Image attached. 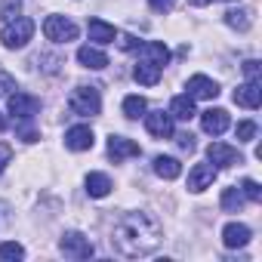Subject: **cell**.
Segmentation results:
<instances>
[{
    "label": "cell",
    "instance_id": "10",
    "mask_svg": "<svg viewBox=\"0 0 262 262\" xmlns=\"http://www.w3.org/2000/svg\"><path fill=\"white\" fill-rule=\"evenodd\" d=\"M188 96L191 99H216L219 96V83L210 80L207 74H194V77H188Z\"/></svg>",
    "mask_w": 262,
    "mask_h": 262
},
{
    "label": "cell",
    "instance_id": "34",
    "mask_svg": "<svg viewBox=\"0 0 262 262\" xmlns=\"http://www.w3.org/2000/svg\"><path fill=\"white\" fill-rule=\"evenodd\" d=\"M10 90H16L13 77H7V74H0V93H10Z\"/></svg>",
    "mask_w": 262,
    "mask_h": 262
},
{
    "label": "cell",
    "instance_id": "32",
    "mask_svg": "<svg viewBox=\"0 0 262 262\" xmlns=\"http://www.w3.org/2000/svg\"><path fill=\"white\" fill-rule=\"evenodd\" d=\"M148 4H151L155 13H170V10L176 7V0H148Z\"/></svg>",
    "mask_w": 262,
    "mask_h": 262
},
{
    "label": "cell",
    "instance_id": "25",
    "mask_svg": "<svg viewBox=\"0 0 262 262\" xmlns=\"http://www.w3.org/2000/svg\"><path fill=\"white\" fill-rule=\"evenodd\" d=\"M145 108H148V105H145V99H142V96H126V99H123V114H126L129 120L142 117V114H145Z\"/></svg>",
    "mask_w": 262,
    "mask_h": 262
},
{
    "label": "cell",
    "instance_id": "14",
    "mask_svg": "<svg viewBox=\"0 0 262 262\" xmlns=\"http://www.w3.org/2000/svg\"><path fill=\"white\" fill-rule=\"evenodd\" d=\"M213 179H216L213 164H194L188 173V191H204L207 185H213Z\"/></svg>",
    "mask_w": 262,
    "mask_h": 262
},
{
    "label": "cell",
    "instance_id": "24",
    "mask_svg": "<svg viewBox=\"0 0 262 262\" xmlns=\"http://www.w3.org/2000/svg\"><path fill=\"white\" fill-rule=\"evenodd\" d=\"M241 207H244V191H241L237 185L225 188V191H222V210H225V213H237Z\"/></svg>",
    "mask_w": 262,
    "mask_h": 262
},
{
    "label": "cell",
    "instance_id": "9",
    "mask_svg": "<svg viewBox=\"0 0 262 262\" xmlns=\"http://www.w3.org/2000/svg\"><path fill=\"white\" fill-rule=\"evenodd\" d=\"M136 155H139V145L133 139H126V136H111L108 139V158L114 164H120L126 158H136Z\"/></svg>",
    "mask_w": 262,
    "mask_h": 262
},
{
    "label": "cell",
    "instance_id": "26",
    "mask_svg": "<svg viewBox=\"0 0 262 262\" xmlns=\"http://www.w3.org/2000/svg\"><path fill=\"white\" fill-rule=\"evenodd\" d=\"M25 256V247L16 244V241H7V244H0V262H7V259H22Z\"/></svg>",
    "mask_w": 262,
    "mask_h": 262
},
{
    "label": "cell",
    "instance_id": "29",
    "mask_svg": "<svg viewBox=\"0 0 262 262\" xmlns=\"http://www.w3.org/2000/svg\"><path fill=\"white\" fill-rule=\"evenodd\" d=\"M234 133H237V142H253V136H256V123H253V120H241Z\"/></svg>",
    "mask_w": 262,
    "mask_h": 262
},
{
    "label": "cell",
    "instance_id": "3",
    "mask_svg": "<svg viewBox=\"0 0 262 262\" xmlns=\"http://www.w3.org/2000/svg\"><path fill=\"white\" fill-rule=\"evenodd\" d=\"M68 108L80 117H96L102 111V99H99V90L96 86H77L68 99Z\"/></svg>",
    "mask_w": 262,
    "mask_h": 262
},
{
    "label": "cell",
    "instance_id": "13",
    "mask_svg": "<svg viewBox=\"0 0 262 262\" xmlns=\"http://www.w3.org/2000/svg\"><path fill=\"white\" fill-rule=\"evenodd\" d=\"M234 102H237V105H244V108H250V111H256V108H259V102H262L259 80H247V83H241V86L234 90Z\"/></svg>",
    "mask_w": 262,
    "mask_h": 262
},
{
    "label": "cell",
    "instance_id": "17",
    "mask_svg": "<svg viewBox=\"0 0 262 262\" xmlns=\"http://www.w3.org/2000/svg\"><path fill=\"white\" fill-rule=\"evenodd\" d=\"M86 31H90V40H96V43H114V37H117L114 25H108L102 19H90Z\"/></svg>",
    "mask_w": 262,
    "mask_h": 262
},
{
    "label": "cell",
    "instance_id": "6",
    "mask_svg": "<svg viewBox=\"0 0 262 262\" xmlns=\"http://www.w3.org/2000/svg\"><path fill=\"white\" fill-rule=\"evenodd\" d=\"M7 108H10V114H13L16 120H28V117H34V114H37L40 102H37L34 96H28V93H10Z\"/></svg>",
    "mask_w": 262,
    "mask_h": 262
},
{
    "label": "cell",
    "instance_id": "16",
    "mask_svg": "<svg viewBox=\"0 0 262 262\" xmlns=\"http://www.w3.org/2000/svg\"><path fill=\"white\" fill-rule=\"evenodd\" d=\"M77 62H80L83 68L102 71V68L108 65V56H105L102 50H96V47H80V50H77Z\"/></svg>",
    "mask_w": 262,
    "mask_h": 262
},
{
    "label": "cell",
    "instance_id": "7",
    "mask_svg": "<svg viewBox=\"0 0 262 262\" xmlns=\"http://www.w3.org/2000/svg\"><path fill=\"white\" fill-rule=\"evenodd\" d=\"M228 111L225 108H210V111H204L201 114V126H204V133H210V136H222L225 129H228Z\"/></svg>",
    "mask_w": 262,
    "mask_h": 262
},
{
    "label": "cell",
    "instance_id": "18",
    "mask_svg": "<svg viewBox=\"0 0 262 262\" xmlns=\"http://www.w3.org/2000/svg\"><path fill=\"white\" fill-rule=\"evenodd\" d=\"M170 117H176V120H191V117H194V99H191V96H173V102H170Z\"/></svg>",
    "mask_w": 262,
    "mask_h": 262
},
{
    "label": "cell",
    "instance_id": "37",
    "mask_svg": "<svg viewBox=\"0 0 262 262\" xmlns=\"http://www.w3.org/2000/svg\"><path fill=\"white\" fill-rule=\"evenodd\" d=\"M4 126H7V123H4V120H0V129H4Z\"/></svg>",
    "mask_w": 262,
    "mask_h": 262
},
{
    "label": "cell",
    "instance_id": "23",
    "mask_svg": "<svg viewBox=\"0 0 262 262\" xmlns=\"http://www.w3.org/2000/svg\"><path fill=\"white\" fill-rule=\"evenodd\" d=\"M225 22H228L234 31H247V28L253 25V13L244 10V7H241V10H228V13H225Z\"/></svg>",
    "mask_w": 262,
    "mask_h": 262
},
{
    "label": "cell",
    "instance_id": "1",
    "mask_svg": "<svg viewBox=\"0 0 262 262\" xmlns=\"http://www.w3.org/2000/svg\"><path fill=\"white\" fill-rule=\"evenodd\" d=\"M161 244V222L148 213H126L111 234V247L126 256V259H139L155 253Z\"/></svg>",
    "mask_w": 262,
    "mask_h": 262
},
{
    "label": "cell",
    "instance_id": "8",
    "mask_svg": "<svg viewBox=\"0 0 262 262\" xmlns=\"http://www.w3.org/2000/svg\"><path fill=\"white\" fill-rule=\"evenodd\" d=\"M145 129L155 139H170L173 136V117L164 111H151V114H145Z\"/></svg>",
    "mask_w": 262,
    "mask_h": 262
},
{
    "label": "cell",
    "instance_id": "28",
    "mask_svg": "<svg viewBox=\"0 0 262 262\" xmlns=\"http://www.w3.org/2000/svg\"><path fill=\"white\" fill-rule=\"evenodd\" d=\"M19 10H22V0H4V4H0V19L10 22V19L19 16Z\"/></svg>",
    "mask_w": 262,
    "mask_h": 262
},
{
    "label": "cell",
    "instance_id": "30",
    "mask_svg": "<svg viewBox=\"0 0 262 262\" xmlns=\"http://www.w3.org/2000/svg\"><path fill=\"white\" fill-rule=\"evenodd\" d=\"M117 43H120V50H123V53H133V50H139V40H136L133 34H117Z\"/></svg>",
    "mask_w": 262,
    "mask_h": 262
},
{
    "label": "cell",
    "instance_id": "4",
    "mask_svg": "<svg viewBox=\"0 0 262 262\" xmlns=\"http://www.w3.org/2000/svg\"><path fill=\"white\" fill-rule=\"evenodd\" d=\"M43 34L53 43H71V40H77V25L65 16H50L43 22Z\"/></svg>",
    "mask_w": 262,
    "mask_h": 262
},
{
    "label": "cell",
    "instance_id": "22",
    "mask_svg": "<svg viewBox=\"0 0 262 262\" xmlns=\"http://www.w3.org/2000/svg\"><path fill=\"white\" fill-rule=\"evenodd\" d=\"M111 179L105 176V173H90L86 176V191H90V198H105V194H111Z\"/></svg>",
    "mask_w": 262,
    "mask_h": 262
},
{
    "label": "cell",
    "instance_id": "11",
    "mask_svg": "<svg viewBox=\"0 0 262 262\" xmlns=\"http://www.w3.org/2000/svg\"><path fill=\"white\" fill-rule=\"evenodd\" d=\"M250 237H253V231H250L244 222H228V225L222 228V244H225L228 250H234V247H247Z\"/></svg>",
    "mask_w": 262,
    "mask_h": 262
},
{
    "label": "cell",
    "instance_id": "33",
    "mask_svg": "<svg viewBox=\"0 0 262 262\" xmlns=\"http://www.w3.org/2000/svg\"><path fill=\"white\" fill-rule=\"evenodd\" d=\"M244 74H247L250 80H259V62H256V59H247V62H244Z\"/></svg>",
    "mask_w": 262,
    "mask_h": 262
},
{
    "label": "cell",
    "instance_id": "21",
    "mask_svg": "<svg viewBox=\"0 0 262 262\" xmlns=\"http://www.w3.org/2000/svg\"><path fill=\"white\" fill-rule=\"evenodd\" d=\"M133 77H136L142 86H155V83L161 80V68H158L155 62H139V65L133 68Z\"/></svg>",
    "mask_w": 262,
    "mask_h": 262
},
{
    "label": "cell",
    "instance_id": "12",
    "mask_svg": "<svg viewBox=\"0 0 262 262\" xmlns=\"http://www.w3.org/2000/svg\"><path fill=\"white\" fill-rule=\"evenodd\" d=\"M93 142H96V136H93L90 126H71L68 133H65V145H68L71 151H90Z\"/></svg>",
    "mask_w": 262,
    "mask_h": 262
},
{
    "label": "cell",
    "instance_id": "5",
    "mask_svg": "<svg viewBox=\"0 0 262 262\" xmlns=\"http://www.w3.org/2000/svg\"><path fill=\"white\" fill-rule=\"evenodd\" d=\"M59 247H62V253H65L68 259H90V256H93V244H90V237H83L80 231H65L62 241H59Z\"/></svg>",
    "mask_w": 262,
    "mask_h": 262
},
{
    "label": "cell",
    "instance_id": "2",
    "mask_svg": "<svg viewBox=\"0 0 262 262\" xmlns=\"http://www.w3.org/2000/svg\"><path fill=\"white\" fill-rule=\"evenodd\" d=\"M31 34H34V22L25 19V16H16V19H10V22L4 25L0 40H4L7 50H22V47L31 40Z\"/></svg>",
    "mask_w": 262,
    "mask_h": 262
},
{
    "label": "cell",
    "instance_id": "15",
    "mask_svg": "<svg viewBox=\"0 0 262 262\" xmlns=\"http://www.w3.org/2000/svg\"><path fill=\"white\" fill-rule=\"evenodd\" d=\"M207 158H210L216 167H234V164H241V155H237L231 145H222V142H213V145L207 148Z\"/></svg>",
    "mask_w": 262,
    "mask_h": 262
},
{
    "label": "cell",
    "instance_id": "20",
    "mask_svg": "<svg viewBox=\"0 0 262 262\" xmlns=\"http://www.w3.org/2000/svg\"><path fill=\"white\" fill-rule=\"evenodd\" d=\"M139 50L148 56V62H155L158 68H164L167 62H170V50L164 47V43H158V40H148V43H139Z\"/></svg>",
    "mask_w": 262,
    "mask_h": 262
},
{
    "label": "cell",
    "instance_id": "19",
    "mask_svg": "<svg viewBox=\"0 0 262 262\" xmlns=\"http://www.w3.org/2000/svg\"><path fill=\"white\" fill-rule=\"evenodd\" d=\"M155 173H158L161 179H179V176H182V164H179L176 158L158 155V158H155Z\"/></svg>",
    "mask_w": 262,
    "mask_h": 262
},
{
    "label": "cell",
    "instance_id": "27",
    "mask_svg": "<svg viewBox=\"0 0 262 262\" xmlns=\"http://www.w3.org/2000/svg\"><path fill=\"white\" fill-rule=\"evenodd\" d=\"M241 191H244V198H247V201H253V204H259V201H262V188H259V182H256V179H244V182H241Z\"/></svg>",
    "mask_w": 262,
    "mask_h": 262
},
{
    "label": "cell",
    "instance_id": "31",
    "mask_svg": "<svg viewBox=\"0 0 262 262\" xmlns=\"http://www.w3.org/2000/svg\"><path fill=\"white\" fill-rule=\"evenodd\" d=\"M13 161V148L7 145V142H0V173H4L7 170V164Z\"/></svg>",
    "mask_w": 262,
    "mask_h": 262
},
{
    "label": "cell",
    "instance_id": "35",
    "mask_svg": "<svg viewBox=\"0 0 262 262\" xmlns=\"http://www.w3.org/2000/svg\"><path fill=\"white\" fill-rule=\"evenodd\" d=\"M179 148L182 151H194V139L191 136H179Z\"/></svg>",
    "mask_w": 262,
    "mask_h": 262
},
{
    "label": "cell",
    "instance_id": "36",
    "mask_svg": "<svg viewBox=\"0 0 262 262\" xmlns=\"http://www.w3.org/2000/svg\"><path fill=\"white\" fill-rule=\"evenodd\" d=\"M194 7H207V4H213V0H191Z\"/></svg>",
    "mask_w": 262,
    "mask_h": 262
}]
</instances>
